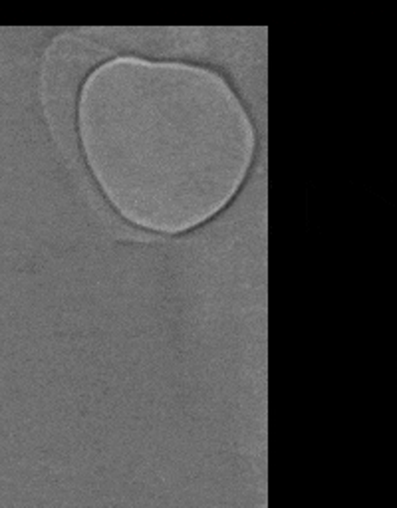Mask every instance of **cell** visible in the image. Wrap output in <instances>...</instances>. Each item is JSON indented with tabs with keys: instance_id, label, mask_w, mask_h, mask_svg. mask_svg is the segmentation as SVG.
Returning <instances> with one entry per match:
<instances>
[{
	"instance_id": "obj_1",
	"label": "cell",
	"mask_w": 397,
	"mask_h": 508,
	"mask_svg": "<svg viewBox=\"0 0 397 508\" xmlns=\"http://www.w3.org/2000/svg\"><path fill=\"white\" fill-rule=\"evenodd\" d=\"M78 131L88 167L133 224L185 232L221 213L254 155L238 95L213 70L117 58L86 80Z\"/></svg>"
}]
</instances>
